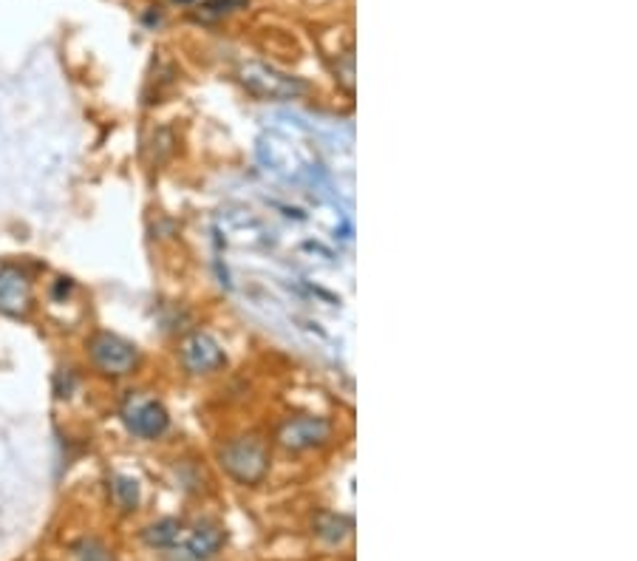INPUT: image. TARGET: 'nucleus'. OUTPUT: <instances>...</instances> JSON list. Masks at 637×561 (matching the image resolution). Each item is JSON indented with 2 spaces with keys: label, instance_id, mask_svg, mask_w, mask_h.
<instances>
[{
  "label": "nucleus",
  "instance_id": "nucleus-12",
  "mask_svg": "<svg viewBox=\"0 0 637 561\" xmlns=\"http://www.w3.org/2000/svg\"><path fill=\"white\" fill-rule=\"evenodd\" d=\"M315 530L326 542H343V539L352 533V522H348L346 517H337V513H321L315 522Z\"/></svg>",
  "mask_w": 637,
  "mask_h": 561
},
{
  "label": "nucleus",
  "instance_id": "nucleus-15",
  "mask_svg": "<svg viewBox=\"0 0 637 561\" xmlns=\"http://www.w3.org/2000/svg\"><path fill=\"white\" fill-rule=\"evenodd\" d=\"M80 559H83V561H111V555L105 553L103 544L85 542L83 550H80Z\"/></svg>",
  "mask_w": 637,
  "mask_h": 561
},
{
  "label": "nucleus",
  "instance_id": "nucleus-4",
  "mask_svg": "<svg viewBox=\"0 0 637 561\" xmlns=\"http://www.w3.org/2000/svg\"><path fill=\"white\" fill-rule=\"evenodd\" d=\"M241 83L247 85L250 94L261 100H301L310 91V85L303 80L281 74L278 69H270L264 63L241 65Z\"/></svg>",
  "mask_w": 637,
  "mask_h": 561
},
{
  "label": "nucleus",
  "instance_id": "nucleus-10",
  "mask_svg": "<svg viewBox=\"0 0 637 561\" xmlns=\"http://www.w3.org/2000/svg\"><path fill=\"white\" fill-rule=\"evenodd\" d=\"M224 544V533H221L219 524L201 522L199 528L190 530V536H185V553L187 559H210L212 553H219V548Z\"/></svg>",
  "mask_w": 637,
  "mask_h": 561
},
{
  "label": "nucleus",
  "instance_id": "nucleus-2",
  "mask_svg": "<svg viewBox=\"0 0 637 561\" xmlns=\"http://www.w3.org/2000/svg\"><path fill=\"white\" fill-rule=\"evenodd\" d=\"M216 232L219 241L227 250L239 252H267L275 247V232L258 214H252L250 207L230 205L219 214L216 221Z\"/></svg>",
  "mask_w": 637,
  "mask_h": 561
},
{
  "label": "nucleus",
  "instance_id": "nucleus-14",
  "mask_svg": "<svg viewBox=\"0 0 637 561\" xmlns=\"http://www.w3.org/2000/svg\"><path fill=\"white\" fill-rule=\"evenodd\" d=\"M241 3H247V0H210V3L201 7L199 20H216V18H221V14L232 12L236 7H241Z\"/></svg>",
  "mask_w": 637,
  "mask_h": 561
},
{
  "label": "nucleus",
  "instance_id": "nucleus-5",
  "mask_svg": "<svg viewBox=\"0 0 637 561\" xmlns=\"http://www.w3.org/2000/svg\"><path fill=\"white\" fill-rule=\"evenodd\" d=\"M88 352L91 361L97 363L105 374H128L139 361L134 343L119 335H111V332H100V335L91 337Z\"/></svg>",
  "mask_w": 637,
  "mask_h": 561
},
{
  "label": "nucleus",
  "instance_id": "nucleus-8",
  "mask_svg": "<svg viewBox=\"0 0 637 561\" xmlns=\"http://www.w3.org/2000/svg\"><path fill=\"white\" fill-rule=\"evenodd\" d=\"M181 363L194 374H207L212 368H219L224 363V352H221L219 341L207 332H194L181 343Z\"/></svg>",
  "mask_w": 637,
  "mask_h": 561
},
{
  "label": "nucleus",
  "instance_id": "nucleus-3",
  "mask_svg": "<svg viewBox=\"0 0 637 561\" xmlns=\"http://www.w3.org/2000/svg\"><path fill=\"white\" fill-rule=\"evenodd\" d=\"M221 468L241 485H258L270 468V454L258 439H232L219 454Z\"/></svg>",
  "mask_w": 637,
  "mask_h": 561
},
{
  "label": "nucleus",
  "instance_id": "nucleus-11",
  "mask_svg": "<svg viewBox=\"0 0 637 561\" xmlns=\"http://www.w3.org/2000/svg\"><path fill=\"white\" fill-rule=\"evenodd\" d=\"M181 539H185V524L179 519H161L145 530V542L159 550H174Z\"/></svg>",
  "mask_w": 637,
  "mask_h": 561
},
{
  "label": "nucleus",
  "instance_id": "nucleus-1",
  "mask_svg": "<svg viewBox=\"0 0 637 561\" xmlns=\"http://www.w3.org/2000/svg\"><path fill=\"white\" fill-rule=\"evenodd\" d=\"M258 162L278 185L297 194H321L326 187V162L312 128L297 120L270 125L258 139Z\"/></svg>",
  "mask_w": 637,
  "mask_h": 561
},
{
  "label": "nucleus",
  "instance_id": "nucleus-7",
  "mask_svg": "<svg viewBox=\"0 0 637 561\" xmlns=\"http://www.w3.org/2000/svg\"><path fill=\"white\" fill-rule=\"evenodd\" d=\"M332 437V423L323 417H297L283 423L278 432V443L290 451H306Z\"/></svg>",
  "mask_w": 637,
  "mask_h": 561
},
{
  "label": "nucleus",
  "instance_id": "nucleus-9",
  "mask_svg": "<svg viewBox=\"0 0 637 561\" xmlns=\"http://www.w3.org/2000/svg\"><path fill=\"white\" fill-rule=\"evenodd\" d=\"M32 303V284L14 267L0 270V312L3 315H23Z\"/></svg>",
  "mask_w": 637,
  "mask_h": 561
},
{
  "label": "nucleus",
  "instance_id": "nucleus-13",
  "mask_svg": "<svg viewBox=\"0 0 637 561\" xmlns=\"http://www.w3.org/2000/svg\"><path fill=\"white\" fill-rule=\"evenodd\" d=\"M114 499L119 502V508L130 510L139 505V485H136V479L130 477H114Z\"/></svg>",
  "mask_w": 637,
  "mask_h": 561
},
{
  "label": "nucleus",
  "instance_id": "nucleus-6",
  "mask_svg": "<svg viewBox=\"0 0 637 561\" xmlns=\"http://www.w3.org/2000/svg\"><path fill=\"white\" fill-rule=\"evenodd\" d=\"M123 417H125V426H128L136 437H145V439L161 437V434L168 432V423H170L165 406H159L156 401H145V397H130Z\"/></svg>",
  "mask_w": 637,
  "mask_h": 561
}]
</instances>
